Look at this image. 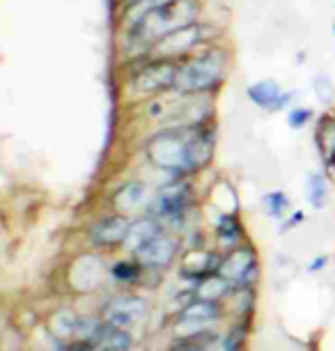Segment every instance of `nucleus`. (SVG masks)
Returning a JSON list of instances; mask_svg holds the SVG:
<instances>
[{
	"instance_id": "obj_21",
	"label": "nucleus",
	"mask_w": 335,
	"mask_h": 351,
	"mask_svg": "<svg viewBox=\"0 0 335 351\" xmlns=\"http://www.w3.org/2000/svg\"><path fill=\"white\" fill-rule=\"evenodd\" d=\"M175 0H134V3L124 5V16H122V25L124 28H134L136 23H140L149 12L163 8V5H170Z\"/></svg>"
},
{
	"instance_id": "obj_3",
	"label": "nucleus",
	"mask_w": 335,
	"mask_h": 351,
	"mask_svg": "<svg viewBox=\"0 0 335 351\" xmlns=\"http://www.w3.org/2000/svg\"><path fill=\"white\" fill-rule=\"evenodd\" d=\"M227 74V56L223 49H205L179 62L175 90L179 95H209L223 85Z\"/></svg>"
},
{
	"instance_id": "obj_19",
	"label": "nucleus",
	"mask_w": 335,
	"mask_h": 351,
	"mask_svg": "<svg viewBox=\"0 0 335 351\" xmlns=\"http://www.w3.org/2000/svg\"><path fill=\"white\" fill-rule=\"evenodd\" d=\"M221 315H223L221 303L205 301V299H195V296H193V301H188L186 306L179 310L182 319H195V322H207V324L219 322Z\"/></svg>"
},
{
	"instance_id": "obj_22",
	"label": "nucleus",
	"mask_w": 335,
	"mask_h": 351,
	"mask_svg": "<svg viewBox=\"0 0 335 351\" xmlns=\"http://www.w3.org/2000/svg\"><path fill=\"white\" fill-rule=\"evenodd\" d=\"M314 145H317V149L321 152V156L331 163L333 152H335V120L333 117L324 115L319 120L317 129H314Z\"/></svg>"
},
{
	"instance_id": "obj_8",
	"label": "nucleus",
	"mask_w": 335,
	"mask_h": 351,
	"mask_svg": "<svg viewBox=\"0 0 335 351\" xmlns=\"http://www.w3.org/2000/svg\"><path fill=\"white\" fill-rule=\"evenodd\" d=\"M179 250H182V241L175 234H170V232L161 230L147 243H142L134 253V257L147 271H163L179 257Z\"/></svg>"
},
{
	"instance_id": "obj_1",
	"label": "nucleus",
	"mask_w": 335,
	"mask_h": 351,
	"mask_svg": "<svg viewBox=\"0 0 335 351\" xmlns=\"http://www.w3.org/2000/svg\"><path fill=\"white\" fill-rule=\"evenodd\" d=\"M214 149L216 134L212 122L195 127H166L147 138L145 158L156 170L168 172L173 180H184L207 168Z\"/></svg>"
},
{
	"instance_id": "obj_15",
	"label": "nucleus",
	"mask_w": 335,
	"mask_h": 351,
	"mask_svg": "<svg viewBox=\"0 0 335 351\" xmlns=\"http://www.w3.org/2000/svg\"><path fill=\"white\" fill-rule=\"evenodd\" d=\"M90 342L99 344L103 351H129L134 340L127 328H117L113 324H106L101 319L99 328L95 330V335L90 337Z\"/></svg>"
},
{
	"instance_id": "obj_10",
	"label": "nucleus",
	"mask_w": 335,
	"mask_h": 351,
	"mask_svg": "<svg viewBox=\"0 0 335 351\" xmlns=\"http://www.w3.org/2000/svg\"><path fill=\"white\" fill-rule=\"evenodd\" d=\"M131 218L127 214H120V211H113V214L99 218L90 225L88 230V239L95 248H117L122 246L124 239H127L129 230H131Z\"/></svg>"
},
{
	"instance_id": "obj_25",
	"label": "nucleus",
	"mask_w": 335,
	"mask_h": 351,
	"mask_svg": "<svg viewBox=\"0 0 335 351\" xmlns=\"http://www.w3.org/2000/svg\"><path fill=\"white\" fill-rule=\"evenodd\" d=\"M264 209L269 218H280L290 211V197H287L282 191H273V193L264 195Z\"/></svg>"
},
{
	"instance_id": "obj_30",
	"label": "nucleus",
	"mask_w": 335,
	"mask_h": 351,
	"mask_svg": "<svg viewBox=\"0 0 335 351\" xmlns=\"http://www.w3.org/2000/svg\"><path fill=\"white\" fill-rule=\"evenodd\" d=\"M168 351H184V349H182V344H177V347H173V349H168Z\"/></svg>"
},
{
	"instance_id": "obj_16",
	"label": "nucleus",
	"mask_w": 335,
	"mask_h": 351,
	"mask_svg": "<svg viewBox=\"0 0 335 351\" xmlns=\"http://www.w3.org/2000/svg\"><path fill=\"white\" fill-rule=\"evenodd\" d=\"M163 228H161V221L159 218H154V216H142V218H138V221L131 223V230H129V234H127V239H124L122 243V248L124 250H129L131 255L136 253L138 248L142 246V243H147L152 237L159 234Z\"/></svg>"
},
{
	"instance_id": "obj_27",
	"label": "nucleus",
	"mask_w": 335,
	"mask_h": 351,
	"mask_svg": "<svg viewBox=\"0 0 335 351\" xmlns=\"http://www.w3.org/2000/svg\"><path fill=\"white\" fill-rule=\"evenodd\" d=\"M314 117V112L310 108H306V106H297V108L290 110V117H287V124H290L292 129H303L308 122H310Z\"/></svg>"
},
{
	"instance_id": "obj_29",
	"label": "nucleus",
	"mask_w": 335,
	"mask_h": 351,
	"mask_svg": "<svg viewBox=\"0 0 335 351\" xmlns=\"http://www.w3.org/2000/svg\"><path fill=\"white\" fill-rule=\"evenodd\" d=\"M301 221H303V214H301V211H297V216H292L290 221H285V223H282L280 232H287V230H292V225H297V223H301Z\"/></svg>"
},
{
	"instance_id": "obj_31",
	"label": "nucleus",
	"mask_w": 335,
	"mask_h": 351,
	"mask_svg": "<svg viewBox=\"0 0 335 351\" xmlns=\"http://www.w3.org/2000/svg\"><path fill=\"white\" fill-rule=\"evenodd\" d=\"M331 165H333V168H335V152H333V158H331Z\"/></svg>"
},
{
	"instance_id": "obj_4",
	"label": "nucleus",
	"mask_w": 335,
	"mask_h": 351,
	"mask_svg": "<svg viewBox=\"0 0 335 351\" xmlns=\"http://www.w3.org/2000/svg\"><path fill=\"white\" fill-rule=\"evenodd\" d=\"M209 44V25L205 23H190L184 28L170 32L168 37H163L159 44L152 46L154 58H168V60H186L188 56H193L195 51Z\"/></svg>"
},
{
	"instance_id": "obj_2",
	"label": "nucleus",
	"mask_w": 335,
	"mask_h": 351,
	"mask_svg": "<svg viewBox=\"0 0 335 351\" xmlns=\"http://www.w3.org/2000/svg\"><path fill=\"white\" fill-rule=\"evenodd\" d=\"M198 14H200L198 0H175V3L149 12L140 23H136L129 30V39L134 44L142 46V49L152 51V46L159 44L170 32L198 21Z\"/></svg>"
},
{
	"instance_id": "obj_26",
	"label": "nucleus",
	"mask_w": 335,
	"mask_h": 351,
	"mask_svg": "<svg viewBox=\"0 0 335 351\" xmlns=\"http://www.w3.org/2000/svg\"><path fill=\"white\" fill-rule=\"evenodd\" d=\"M312 90H314V95H317L319 101H324V104H333V99H335V88H333V83L328 81L326 76H317L312 81Z\"/></svg>"
},
{
	"instance_id": "obj_7",
	"label": "nucleus",
	"mask_w": 335,
	"mask_h": 351,
	"mask_svg": "<svg viewBox=\"0 0 335 351\" xmlns=\"http://www.w3.org/2000/svg\"><path fill=\"white\" fill-rule=\"evenodd\" d=\"M219 274L234 285V289L241 287H253L255 278L260 276V264H258V253L251 243H241L232 250H227L221 260Z\"/></svg>"
},
{
	"instance_id": "obj_5",
	"label": "nucleus",
	"mask_w": 335,
	"mask_h": 351,
	"mask_svg": "<svg viewBox=\"0 0 335 351\" xmlns=\"http://www.w3.org/2000/svg\"><path fill=\"white\" fill-rule=\"evenodd\" d=\"M179 60H168V58H152L145 67H140L131 78V90L138 97L161 95L166 90H175Z\"/></svg>"
},
{
	"instance_id": "obj_24",
	"label": "nucleus",
	"mask_w": 335,
	"mask_h": 351,
	"mask_svg": "<svg viewBox=\"0 0 335 351\" xmlns=\"http://www.w3.org/2000/svg\"><path fill=\"white\" fill-rule=\"evenodd\" d=\"M306 197L312 204V209H324V204L328 200V184L326 177L319 172H310L306 180Z\"/></svg>"
},
{
	"instance_id": "obj_18",
	"label": "nucleus",
	"mask_w": 335,
	"mask_h": 351,
	"mask_svg": "<svg viewBox=\"0 0 335 351\" xmlns=\"http://www.w3.org/2000/svg\"><path fill=\"white\" fill-rule=\"evenodd\" d=\"M216 234H219V243L225 246L227 250H232L236 246H241L244 239V225L236 218V214H221L216 221Z\"/></svg>"
},
{
	"instance_id": "obj_32",
	"label": "nucleus",
	"mask_w": 335,
	"mask_h": 351,
	"mask_svg": "<svg viewBox=\"0 0 335 351\" xmlns=\"http://www.w3.org/2000/svg\"><path fill=\"white\" fill-rule=\"evenodd\" d=\"M129 3H134V0H122V5H129Z\"/></svg>"
},
{
	"instance_id": "obj_13",
	"label": "nucleus",
	"mask_w": 335,
	"mask_h": 351,
	"mask_svg": "<svg viewBox=\"0 0 335 351\" xmlns=\"http://www.w3.org/2000/svg\"><path fill=\"white\" fill-rule=\"evenodd\" d=\"M246 95H248V99H251V104H255L262 110H271V112L282 110L294 97L292 92H282L280 83L273 81V78H266V81L248 85Z\"/></svg>"
},
{
	"instance_id": "obj_23",
	"label": "nucleus",
	"mask_w": 335,
	"mask_h": 351,
	"mask_svg": "<svg viewBox=\"0 0 335 351\" xmlns=\"http://www.w3.org/2000/svg\"><path fill=\"white\" fill-rule=\"evenodd\" d=\"M108 271H110V278H113V280L122 282V285H136L142 278V274H145V267L134 257V260L115 262Z\"/></svg>"
},
{
	"instance_id": "obj_11",
	"label": "nucleus",
	"mask_w": 335,
	"mask_h": 351,
	"mask_svg": "<svg viewBox=\"0 0 335 351\" xmlns=\"http://www.w3.org/2000/svg\"><path fill=\"white\" fill-rule=\"evenodd\" d=\"M106 267H103L101 257L97 255H81L71 262L69 269V282L76 291H90L97 289L103 280Z\"/></svg>"
},
{
	"instance_id": "obj_9",
	"label": "nucleus",
	"mask_w": 335,
	"mask_h": 351,
	"mask_svg": "<svg viewBox=\"0 0 335 351\" xmlns=\"http://www.w3.org/2000/svg\"><path fill=\"white\" fill-rule=\"evenodd\" d=\"M147 313H149V308L145 299L127 294V296H115V299H110L101 310V319L106 324H113L117 328L131 330L145 319Z\"/></svg>"
},
{
	"instance_id": "obj_14",
	"label": "nucleus",
	"mask_w": 335,
	"mask_h": 351,
	"mask_svg": "<svg viewBox=\"0 0 335 351\" xmlns=\"http://www.w3.org/2000/svg\"><path fill=\"white\" fill-rule=\"evenodd\" d=\"M147 202H149V186L140 180H131L127 184H122V186L110 195L113 209L127 216L134 214L138 209H142Z\"/></svg>"
},
{
	"instance_id": "obj_28",
	"label": "nucleus",
	"mask_w": 335,
	"mask_h": 351,
	"mask_svg": "<svg viewBox=\"0 0 335 351\" xmlns=\"http://www.w3.org/2000/svg\"><path fill=\"white\" fill-rule=\"evenodd\" d=\"M328 264V257L326 255H319V257H314V260H310V264H308V274H317V271H321Z\"/></svg>"
},
{
	"instance_id": "obj_20",
	"label": "nucleus",
	"mask_w": 335,
	"mask_h": 351,
	"mask_svg": "<svg viewBox=\"0 0 335 351\" xmlns=\"http://www.w3.org/2000/svg\"><path fill=\"white\" fill-rule=\"evenodd\" d=\"M81 319L83 317H78L76 313H71L67 308L58 310L53 315V319H51V335L60 337V340H78Z\"/></svg>"
},
{
	"instance_id": "obj_12",
	"label": "nucleus",
	"mask_w": 335,
	"mask_h": 351,
	"mask_svg": "<svg viewBox=\"0 0 335 351\" xmlns=\"http://www.w3.org/2000/svg\"><path fill=\"white\" fill-rule=\"evenodd\" d=\"M221 260L223 257L212 253V250L188 248L182 257V276L186 278V280L198 282V280H202V278L219 274Z\"/></svg>"
},
{
	"instance_id": "obj_33",
	"label": "nucleus",
	"mask_w": 335,
	"mask_h": 351,
	"mask_svg": "<svg viewBox=\"0 0 335 351\" xmlns=\"http://www.w3.org/2000/svg\"><path fill=\"white\" fill-rule=\"evenodd\" d=\"M333 35H335V23H333Z\"/></svg>"
},
{
	"instance_id": "obj_6",
	"label": "nucleus",
	"mask_w": 335,
	"mask_h": 351,
	"mask_svg": "<svg viewBox=\"0 0 335 351\" xmlns=\"http://www.w3.org/2000/svg\"><path fill=\"white\" fill-rule=\"evenodd\" d=\"M193 204V186L184 180H173L168 186L159 189V193L149 200L147 214L159 218V221H179L182 216L188 214Z\"/></svg>"
},
{
	"instance_id": "obj_17",
	"label": "nucleus",
	"mask_w": 335,
	"mask_h": 351,
	"mask_svg": "<svg viewBox=\"0 0 335 351\" xmlns=\"http://www.w3.org/2000/svg\"><path fill=\"white\" fill-rule=\"evenodd\" d=\"M232 291H234L232 282L225 280L221 274H214V276H207V278H202V280H198V285H195V289H193V296L195 299L221 303L227 294H232Z\"/></svg>"
}]
</instances>
